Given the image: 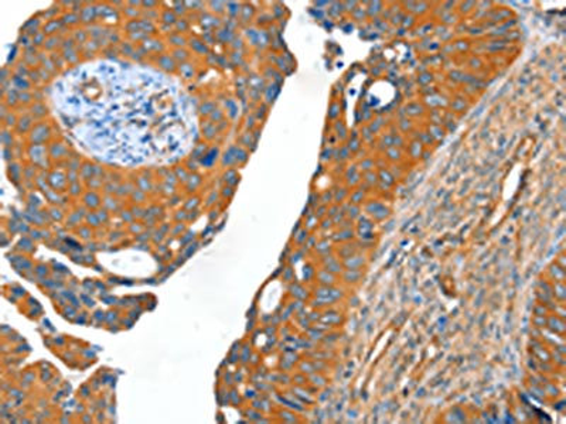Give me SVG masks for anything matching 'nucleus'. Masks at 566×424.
<instances>
[{"label": "nucleus", "mask_w": 566, "mask_h": 424, "mask_svg": "<svg viewBox=\"0 0 566 424\" xmlns=\"http://www.w3.org/2000/svg\"><path fill=\"white\" fill-rule=\"evenodd\" d=\"M52 103L81 150L118 168L176 163L199 138L189 94L149 65L119 60L75 65L55 80Z\"/></svg>", "instance_id": "obj_1"}]
</instances>
